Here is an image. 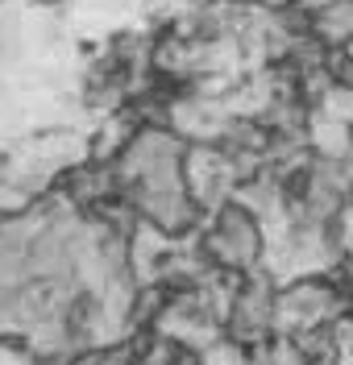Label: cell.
Returning a JSON list of instances; mask_svg holds the SVG:
<instances>
[{
    "mask_svg": "<svg viewBox=\"0 0 353 365\" xmlns=\"http://www.w3.org/2000/svg\"><path fill=\"white\" fill-rule=\"evenodd\" d=\"M307 34L337 50H353V0H316L307 9Z\"/></svg>",
    "mask_w": 353,
    "mask_h": 365,
    "instance_id": "obj_3",
    "label": "cell"
},
{
    "mask_svg": "<svg viewBox=\"0 0 353 365\" xmlns=\"http://www.w3.org/2000/svg\"><path fill=\"white\" fill-rule=\"evenodd\" d=\"M262 250H266V232L262 220L237 200H225L208 212V228L200 232L195 253L208 262V270L216 274H250L258 270Z\"/></svg>",
    "mask_w": 353,
    "mask_h": 365,
    "instance_id": "obj_1",
    "label": "cell"
},
{
    "mask_svg": "<svg viewBox=\"0 0 353 365\" xmlns=\"http://www.w3.org/2000/svg\"><path fill=\"white\" fill-rule=\"evenodd\" d=\"M34 4H42V9H54V4H67V0H34Z\"/></svg>",
    "mask_w": 353,
    "mask_h": 365,
    "instance_id": "obj_4",
    "label": "cell"
},
{
    "mask_svg": "<svg viewBox=\"0 0 353 365\" xmlns=\"http://www.w3.org/2000/svg\"><path fill=\"white\" fill-rule=\"evenodd\" d=\"M275 278L250 270L237 278L233 295L225 303V336L237 344V349H250L258 353L262 344L275 336Z\"/></svg>",
    "mask_w": 353,
    "mask_h": 365,
    "instance_id": "obj_2",
    "label": "cell"
}]
</instances>
